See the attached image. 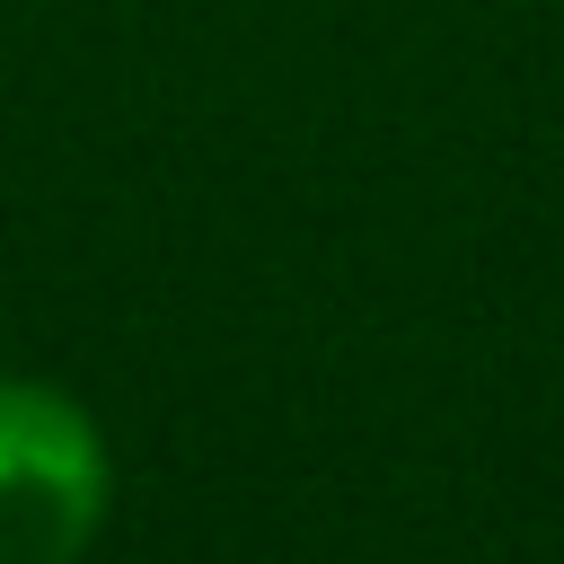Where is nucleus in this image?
Returning a JSON list of instances; mask_svg holds the SVG:
<instances>
[{"instance_id": "f257e3e1", "label": "nucleus", "mask_w": 564, "mask_h": 564, "mask_svg": "<svg viewBox=\"0 0 564 564\" xmlns=\"http://www.w3.org/2000/svg\"><path fill=\"white\" fill-rule=\"evenodd\" d=\"M115 511V458L97 414L53 388L0 370V564H79Z\"/></svg>"}]
</instances>
